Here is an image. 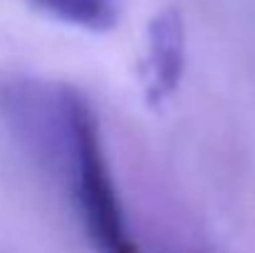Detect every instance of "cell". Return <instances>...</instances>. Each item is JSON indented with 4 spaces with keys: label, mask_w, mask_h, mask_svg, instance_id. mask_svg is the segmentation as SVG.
I'll return each mask as SVG.
<instances>
[{
    "label": "cell",
    "mask_w": 255,
    "mask_h": 253,
    "mask_svg": "<svg viewBox=\"0 0 255 253\" xmlns=\"http://www.w3.org/2000/svg\"><path fill=\"white\" fill-rule=\"evenodd\" d=\"M186 67V30L178 10L156 12L146 30V55L141 65L144 94L151 107H161L178 89Z\"/></svg>",
    "instance_id": "cell-2"
},
{
    "label": "cell",
    "mask_w": 255,
    "mask_h": 253,
    "mask_svg": "<svg viewBox=\"0 0 255 253\" xmlns=\"http://www.w3.org/2000/svg\"><path fill=\"white\" fill-rule=\"evenodd\" d=\"M0 117L67 194L94 253H139L109 169L97 112L80 89L32 77L2 80Z\"/></svg>",
    "instance_id": "cell-1"
},
{
    "label": "cell",
    "mask_w": 255,
    "mask_h": 253,
    "mask_svg": "<svg viewBox=\"0 0 255 253\" xmlns=\"http://www.w3.org/2000/svg\"><path fill=\"white\" fill-rule=\"evenodd\" d=\"M45 15L75 27L107 32L119 22L122 0H27Z\"/></svg>",
    "instance_id": "cell-3"
}]
</instances>
